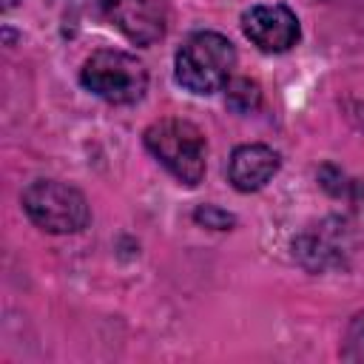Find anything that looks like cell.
Wrapping results in <instances>:
<instances>
[{
  "label": "cell",
  "mask_w": 364,
  "mask_h": 364,
  "mask_svg": "<svg viewBox=\"0 0 364 364\" xmlns=\"http://www.w3.org/2000/svg\"><path fill=\"white\" fill-rule=\"evenodd\" d=\"M236 65L233 43L219 31H193L176 51L173 77L191 94L208 97L228 85Z\"/></svg>",
  "instance_id": "6da1fadb"
},
{
  "label": "cell",
  "mask_w": 364,
  "mask_h": 364,
  "mask_svg": "<svg viewBox=\"0 0 364 364\" xmlns=\"http://www.w3.org/2000/svg\"><path fill=\"white\" fill-rule=\"evenodd\" d=\"M145 148L159 159V165L182 185L193 188L202 182L205 176V165H208V145H205V134L179 117H165L156 119L145 128Z\"/></svg>",
  "instance_id": "7a4b0ae2"
},
{
  "label": "cell",
  "mask_w": 364,
  "mask_h": 364,
  "mask_svg": "<svg viewBox=\"0 0 364 364\" xmlns=\"http://www.w3.org/2000/svg\"><path fill=\"white\" fill-rule=\"evenodd\" d=\"M80 82L105 102L131 105L142 100L148 88V71L134 54L117 48H100L82 63Z\"/></svg>",
  "instance_id": "3957f363"
},
{
  "label": "cell",
  "mask_w": 364,
  "mask_h": 364,
  "mask_svg": "<svg viewBox=\"0 0 364 364\" xmlns=\"http://www.w3.org/2000/svg\"><path fill=\"white\" fill-rule=\"evenodd\" d=\"M23 210L48 233H77L91 219L85 196L57 179H34L23 191Z\"/></svg>",
  "instance_id": "277c9868"
},
{
  "label": "cell",
  "mask_w": 364,
  "mask_h": 364,
  "mask_svg": "<svg viewBox=\"0 0 364 364\" xmlns=\"http://www.w3.org/2000/svg\"><path fill=\"white\" fill-rule=\"evenodd\" d=\"M242 31L264 54H282L299 43V20L287 6L279 3L250 6L242 14Z\"/></svg>",
  "instance_id": "5b68a950"
},
{
  "label": "cell",
  "mask_w": 364,
  "mask_h": 364,
  "mask_svg": "<svg viewBox=\"0 0 364 364\" xmlns=\"http://www.w3.org/2000/svg\"><path fill=\"white\" fill-rule=\"evenodd\" d=\"M100 9L136 46H151L165 34V11L156 0H100Z\"/></svg>",
  "instance_id": "8992f818"
},
{
  "label": "cell",
  "mask_w": 364,
  "mask_h": 364,
  "mask_svg": "<svg viewBox=\"0 0 364 364\" xmlns=\"http://www.w3.org/2000/svg\"><path fill=\"white\" fill-rule=\"evenodd\" d=\"M279 154L270 148V145H239L233 154H230V162H228V179L236 191L242 193H250V191H259L264 188L276 173H279Z\"/></svg>",
  "instance_id": "52a82bcc"
},
{
  "label": "cell",
  "mask_w": 364,
  "mask_h": 364,
  "mask_svg": "<svg viewBox=\"0 0 364 364\" xmlns=\"http://www.w3.org/2000/svg\"><path fill=\"white\" fill-rule=\"evenodd\" d=\"M225 88H228V91H225V94H228V105L236 108V111H242V114L253 111V108L262 102V91H259V85H256L253 80H245V77L228 80Z\"/></svg>",
  "instance_id": "ba28073f"
},
{
  "label": "cell",
  "mask_w": 364,
  "mask_h": 364,
  "mask_svg": "<svg viewBox=\"0 0 364 364\" xmlns=\"http://www.w3.org/2000/svg\"><path fill=\"white\" fill-rule=\"evenodd\" d=\"M341 358L353 364H364V313H355L350 318L344 344H341Z\"/></svg>",
  "instance_id": "9c48e42d"
},
{
  "label": "cell",
  "mask_w": 364,
  "mask_h": 364,
  "mask_svg": "<svg viewBox=\"0 0 364 364\" xmlns=\"http://www.w3.org/2000/svg\"><path fill=\"white\" fill-rule=\"evenodd\" d=\"M193 219H196V222H205V228H216V230H228V228L233 225V216L225 213V210H219V208H213V205L196 208Z\"/></svg>",
  "instance_id": "30bf717a"
}]
</instances>
